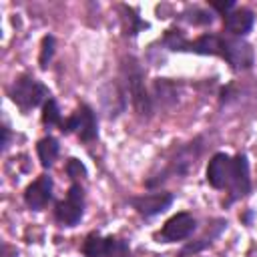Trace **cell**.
<instances>
[{"mask_svg":"<svg viewBox=\"0 0 257 257\" xmlns=\"http://www.w3.org/2000/svg\"><path fill=\"white\" fill-rule=\"evenodd\" d=\"M255 26V12L245 6H237L223 16V32L233 38H245Z\"/></svg>","mask_w":257,"mask_h":257,"instance_id":"cell-13","label":"cell"},{"mask_svg":"<svg viewBox=\"0 0 257 257\" xmlns=\"http://www.w3.org/2000/svg\"><path fill=\"white\" fill-rule=\"evenodd\" d=\"M58 155H60V143H58L56 137L46 135V137H42V139L36 143V157H38L40 167H42L44 171L50 169V167L56 163Z\"/></svg>","mask_w":257,"mask_h":257,"instance_id":"cell-16","label":"cell"},{"mask_svg":"<svg viewBox=\"0 0 257 257\" xmlns=\"http://www.w3.org/2000/svg\"><path fill=\"white\" fill-rule=\"evenodd\" d=\"M161 44L169 50V52H187V46H189V38L187 34L177 28V26H171L163 32L161 36Z\"/></svg>","mask_w":257,"mask_h":257,"instance_id":"cell-19","label":"cell"},{"mask_svg":"<svg viewBox=\"0 0 257 257\" xmlns=\"http://www.w3.org/2000/svg\"><path fill=\"white\" fill-rule=\"evenodd\" d=\"M124 94L126 92H124L122 84H118L116 80L108 82L100 90V102H102V108L106 112V118H116L126 108V96Z\"/></svg>","mask_w":257,"mask_h":257,"instance_id":"cell-14","label":"cell"},{"mask_svg":"<svg viewBox=\"0 0 257 257\" xmlns=\"http://www.w3.org/2000/svg\"><path fill=\"white\" fill-rule=\"evenodd\" d=\"M128 205L143 217V219H153L175 203V193L169 191H155V193H145V195H133L126 199Z\"/></svg>","mask_w":257,"mask_h":257,"instance_id":"cell-9","label":"cell"},{"mask_svg":"<svg viewBox=\"0 0 257 257\" xmlns=\"http://www.w3.org/2000/svg\"><path fill=\"white\" fill-rule=\"evenodd\" d=\"M195 231H197V219L193 217V213L179 211L163 223V227L153 235V239L157 243H179L189 239Z\"/></svg>","mask_w":257,"mask_h":257,"instance_id":"cell-8","label":"cell"},{"mask_svg":"<svg viewBox=\"0 0 257 257\" xmlns=\"http://www.w3.org/2000/svg\"><path fill=\"white\" fill-rule=\"evenodd\" d=\"M22 201L30 211H44L54 201V181L50 173H42L28 183L22 193Z\"/></svg>","mask_w":257,"mask_h":257,"instance_id":"cell-10","label":"cell"},{"mask_svg":"<svg viewBox=\"0 0 257 257\" xmlns=\"http://www.w3.org/2000/svg\"><path fill=\"white\" fill-rule=\"evenodd\" d=\"M205 181L209 183V187L217 191H227V199L223 201V207H231L233 203L249 197L253 191V183H251L247 155L215 153L207 163Z\"/></svg>","mask_w":257,"mask_h":257,"instance_id":"cell-1","label":"cell"},{"mask_svg":"<svg viewBox=\"0 0 257 257\" xmlns=\"http://www.w3.org/2000/svg\"><path fill=\"white\" fill-rule=\"evenodd\" d=\"M62 135H76L82 143H94L98 141V118L90 104L80 102L62 122L60 126Z\"/></svg>","mask_w":257,"mask_h":257,"instance_id":"cell-6","label":"cell"},{"mask_svg":"<svg viewBox=\"0 0 257 257\" xmlns=\"http://www.w3.org/2000/svg\"><path fill=\"white\" fill-rule=\"evenodd\" d=\"M120 78H122L120 84L128 94L135 112L141 118H151L155 114V104H153L151 90L147 88V82H145V68L137 56L126 54L120 58Z\"/></svg>","mask_w":257,"mask_h":257,"instance_id":"cell-2","label":"cell"},{"mask_svg":"<svg viewBox=\"0 0 257 257\" xmlns=\"http://www.w3.org/2000/svg\"><path fill=\"white\" fill-rule=\"evenodd\" d=\"M40 120H42V124H44L46 128H58V131H60V126H62L64 118H62L60 106H58V102H56V98H54V96H50V98L44 102V106H42V114H40Z\"/></svg>","mask_w":257,"mask_h":257,"instance_id":"cell-20","label":"cell"},{"mask_svg":"<svg viewBox=\"0 0 257 257\" xmlns=\"http://www.w3.org/2000/svg\"><path fill=\"white\" fill-rule=\"evenodd\" d=\"M54 52H56V38L52 34H44L40 40V54H38V66L42 70H46L50 66Z\"/></svg>","mask_w":257,"mask_h":257,"instance_id":"cell-21","label":"cell"},{"mask_svg":"<svg viewBox=\"0 0 257 257\" xmlns=\"http://www.w3.org/2000/svg\"><path fill=\"white\" fill-rule=\"evenodd\" d=\"M50 88L38 80L34 74L30 72H22L18 74L12 84L8 86V98L20 108V112H30L32 108L44 106V102L50 98Z\"/></svg>","mask_w":257,"mask_h":257,"instance_id":"cell-4","label":"cell"},{"mask_svg":"<svg viewBox=\"0 0 257 257\" xmlns=\"http://www.w3.org/2000/svg\"><path fill=\"white\" fill-rule=\"evenodd\" d=\"M118 12H120V26H122V34L128 36V38H137L139 32L147 30L151 24L147 20H143L139 16V8H133L128 4H120L118 6Z\"/></svg>","mask_w":257,"mask_h":257,"instance_id":"cell-15","label":"cell"},{"mask_svg":"<svg viewBox=\"0 0 257 257\" xmlns=\"http://www.w3.org/2000/svg\"><path fill=\"white\" fill-rule=\"evenodd\" d=\"M10 141H12V131H10L8 122H2V153H6V151H8Z\"/></svg>","mask_w":257,"mask_h":257,"instance_id":"cell-24","label":"cell"},{"mask_svg":"<svg viewBox=\"0 0 257 257\" xmlns=\"http://www.w3.org/2000/svg\"><path fill=\"white\" fill-rule=\"evenodd\" d=\"M203 143H205L203 137H195L193 141H189L181 147H175L173 153L169 155L167 163L157 173H151L145 179V187L147 189H157L165 181H169L171 177H187L195 169V165H197V161L203 153Z\"/></svg>","mask_w":257,"mask_h":257,"instance_id":"cell-3","label":"cell"},{"mask_svg":"<svg viewBox=\"0 0 257 257\" xmlns=\"http://www.w3.org/2000/svg\"><path fill=\"white\" fill-rule=\"evenodd\" d=\"M84 207H86L84 187L80 185V181H74L68 185L64 199L54 203V209H52L54 221L60 227H76L84 217Z\"/></svg>","mask_w":257,"mask_h":257,"instance_id":"cell-5","label":"cell"},{"mask_svg":"<svg viewBox=\"0 0 257 257\" xmlns=\"http://www.w3.org/2000/svg\"><path fill=\"white\" fill-rule=\"evenodd\" d=\"M207 6H209L213 12L221 14V18H223L225 14H229L231 10L237 8V2H235V0H209Z\"/></svg>","mask_w":257,"mask_h":257,"instance_id":"cell-23","label":"cell"},{"mask_svg":"<svg viewBox=\"0 0 257 257\" xmlns=\"http://www.w3.org/2000/svg\"><path fill=\"white\" fill-rule=\"evenodd\" d=\"M227 44H229V36L217 34V32H205L193 40H189L187 52L191 54H199V56H219L223 58L227 52Z\"/></svg>","mask_w":257,"mask_h":257,"instance_id":"cell-11","label":"cell"},{"mask_svg":"<svg viewBox=\"0 0 257 257\" xmlns=\"http://www.w3.org/2000/svg\"><path fill=\"white\" fill-rule=\"evenodd\" d=\"M80 251L84 257H131V245L124 239L98 231H90L84 237Z\"/></svg>","mask_w":257,"mask_h":257,"instance_id":"cell-7","label":"cell"},{"mask_svg":"<svg viewBox=\"0 0 257 257\" xmlns=\"http://www.w3.org/2000/svg\"><path fill=\"white\" fill-rule=\"evenodd\" d=\"M64 173H66V177L70 179V183H74V181H78V179H84V177L88 175V169H86V165H84L80 159L68 157V159H66V165H64Z\"/></svg>","mask_w":257,"mask_h":257,"instance_id":"cell-22","label":"cell"},{"mask_svg":"<svg viewBox=\"0 0 257 257\" xmlns=\"http://www.w3.org/2000/svg\"><path fill=\"white\" fill-rule=\"evenodd\" d=\"M177 18L191 26H211L215 22V12L201 8V6H187L185 10L179 12Z\"/></svg>","mask_w":257,"mask_h":257,"instance_id":"cell-17","label":"cell"},{"mask_svg":"<svg viewBox=\"0 0 257 257\" xmlns=\"http://www.w3.org/2000/svg\"><path fill=\"white\" fill-rule=\"evenodd\" d=\"M223 229H227V221H225V219H217V227H211V233H207L205 237H201V239H197V241H191V243H187V245L181 249L179 257H187V255L199 253L201 249L209 247V245L213 243V239H217V237L223 233Z\"/></svg>","mask_w":257,"mask_h":257,"instance_id":"cell-18","label":"cell"},{"mask_svg":"<svg viewBox=\"0 0 257 257\" xmlns=\"http://www.w3.org/2000/svg\"><path fill=\"white\" fill-rule=\"evenodd\" d=\"M181 94H183V82H179L175 78H155L153 80L151 96H153L155 106L173 108L179 104Z\"/></svg>","mask_w":257,"mask_h":257,"instance_id":"cell-12","label":"cell"}]
</instances>
